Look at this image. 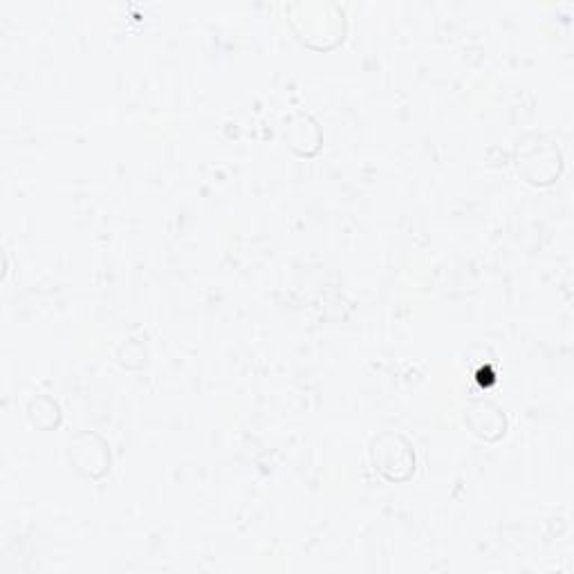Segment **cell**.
I'll use <instances>...</instances> for the list:
<instances>
[{"mask_svg": "<svg viewBox=\"0 0 574 574\" xmlns=\"http://www.w3.org/2000/svg\"><path fill=\"white\" fill-rule=\"evenodd\" d=\"M70 456L74 460V465L81 471L83 476L88 478H101L110 469V453L106 442L95 435V440H92V451H86L83 447V442L79 438H74L70 444Z\"/></svg>", "mask_w": 574, "mask_h": 574, "instance_id": "obj_4", "label": "cell"}, {"mask_svg": "<svg viewBox=\"0 0 574 574\" xmlns=\"http://www.w3.org/2000/svg\"><path fill=\"white\" fill-rule=\"evenodd\" d=\"M465 420L469 424V429L474 435H478L480 440H498L503 438L507 431V420L505 413L498 404L494 402H478L467 411Z\"/></svg>", "mask_w": 574, "mask_h": 574, "instance_id": "obj_3", "label": "cell"}, {"mask_svg": "<svg viewBox=\"0 0 574 574\" xmlns=\"http://www.w3.org/2000/svg\"><path fill=\"white\" fill-rule=\"evenodd\" d=\"M370 462H373L375 471H379L391 483H404L415 474V458L413 444L404 438L402 433L386 431L377 435L370 444Z\"/></svg>", "mask_w": 574, "mask_h": 574, "instance_id": "obj_1", "label": "cell"}, {"mask_svg": "<svg viewBox=\"0 0 574 574\" xmlns=\"http://www.w3.org/2000/svg\"><path fill=\"white\" fill-rule=\"evenodd\" d=\"M518 173H523L527 182L550 184L561 173V153L552 142L543 137H534V144H523L518 148Z\"/></svg>", "mask_w": 574, "mask_h": 574, "instance_id": "obj_2", "label": "cell"}, {"mask_svg": "<svg viewBox=\"0 0 574 574\" xmlns=\"http://www.w3.org/2000/svg\"><path fill=\"white\" fill-rule=\"evenodd\" d=\"M27 415H30V422L34 424V427H41V429L45 427L43 418H48L50 429L59 427V422H61L59 404L50 400V397H36V400H32L30 406H27Z\"/></svg>", "mask_w": 574, "mask_h": 574, "instance_id": "obj_5", "label": "cell"}]
</instances>
